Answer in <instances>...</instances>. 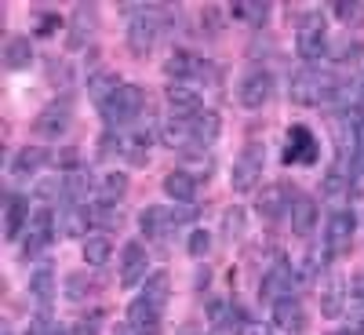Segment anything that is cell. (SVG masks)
Returning <instances> with one entry per match:
<instances>
[{
    "mask_svg": "<svg viewBox=\"0 0 364 335\" xmlns=\"http://www.w3.org/2000/svg\"><path fill=\"white\" fill-rule=\"evenodd\" d=\"M339 91H343V80L324 70V66H306V70H299L288 84V99L295 106H328V102H336L339 99Z\"/></svg>",
    "mask_w": 364,
    "mask_h": 335,
    "instance_id": "cell-1",
    "label": "cell"
},
{
    "mask_svg": "<svg viewBox=\"0 0 364 335\" xmlns=\"http://www.w3.org/2000/svg\"><path fill=\"white\" fill-rule=\"evenodd\" d=\"M142 110H146V91L139 84H120L113 95L99 106V113H102V120L109 124V132H124V128L139 124Z\"/></svg>",
    "mask_w": 364,
    "mask_h": 335,
    "instance_id": "cell-2",
    "label": "cell"
},
{
    "mask_svg": "<svg viewBox=\"0 0 364 335\" xmlns=\"http://www.w3.org/2000/svg\"><path fill=\"white\" fill-rule=\"evenodd\" d=\"M164 4H146L142 11H135L132 26H128V51L135 58H146L149 51H154L161 29H164Z\"/></svg>",
    "mask_w": 364,
    "mask_h": 335,
    "instance_id": "cell-3",
    "label": "cell"
},
{
    "mask_svg": "<svg viewBox=\"0 0 364 335\" xmlns=\"http://www.w3.org/2000/svg\"><path fill=\"white\" fill-rule=\"evenodd\" d=\"M197 211L193 208H161V204H149L139 211V230L149 237V240H168L178 226L193 223Z\"/></svg>",
    "mask_w": 364,
    "mask_h": 335,
    "instance_id": "cell-4",
    "label": "cell"
},
{
    "mask_svg": "<svg viewBox=\"0 0 364 335\" xmlns=\"http://www.w3.org/2000/svg\"><path fill=\"white\" fill-rule=\"evenodd\" d=\"M353 233H357V216L350 208H336L328 216V226H324V252L331 255V259H339V255H346L350 252V245H353Z\"/></svg>",
    "mask_w": 364,
    "mask_h": 335,
    "instance_id": "cell-5",
    "label": "cell"
},
{
    "mask_svg": "<svg viewBox=\"0 0 364 335\" xmlns=\"http://www.w3.org/2000/svg\"><path fill=\"white\" fill-rule=\"evenodd\" d=\"M262 168H266L262 149H259V146H245V154L233 161V171H230L233 193H252L259 182H262Z\"/></svg>",
    "mask_w": 364,
    "mask_h": 335,
    "instance_id": "cell-6",
    "label": "cell"
},
{
    "mask_svg": "<svg viewBox=\"0 0 364 335\" xmlns=\"http://www.w3.org/2000/svg\"><path fill=\"white\" fill-rule=\"evenodd\" d=\"M73 124V102L70 99H55L33 117V132L41 139H63Z\"/></svg>",
    "mask_w": 364,
    "mask_h": 335,
    "instance_id": "cell-7",
    "label": "cell"
},
{
    "mask_svg": "<svg viewBox=\"0 0 364 335\" xmlns=\"http://www.w3.org/2000/svg\"><path fill=\"white\" fill-rule=\"evenodd\" d=\"M55 226H58V219H55L51 208H33L29 226H26V233H22V252H26V255H41L51 240H55Z\"/></svg>",
    "mask_w": 364,
    "mask_h": 335,
    "instance_id": "cell-8",
    "label": "cell"
},
{
    "mask_svg": "<svg viewBox=\"0 0 364 335\" xmlns=\"http://www.w3.org/2000/svg\"><path fill=\"white\" fill-rule=\"evenodd\" d=\"M295 51L306 58V63H321V58L328 55V29H324L321 15L302 18L299 33H295Z\"/></svg>",
    "mask_w": 364,
    "mask_h": 335,
    "instance_id": "cell-9",
    "label": "cell"
},
{
    "mask_svg": "<svg viewBox=\"0 0 364 335\" xmlns=\"http://www.w3.org/2000/svg\"><path fill=\"white\" fill-rule=\"evenodd\" d=\"M273 91H277L273 73L269 70H252V73H245V80L237 84V102L245 110H262L273 99Z\"/></svg>",
    "mask_w": 364,
    "mask_h": 335,
    "instance_id": "cell-10",
    "label": "cell"
},
{
    "mask_svg": "<svg viewBox=\"0 0 364 335\" xmlns=\"http://www.w3.org/2000/svg\"><path fill=\"white\" fill-rule=\"evenodd\" d=\"M208 66H211V63L197 58L193 51L175 48V51L168 55V63H164V73H168V80H171V84H193V80H204V77L211 73Z\"/></svg>",
    "mask_w": 364,
    "mask_h": 335,
    "instance_id": "cell-11",
    "label": "cell"
},
{
    "mask_svg": "<svg viewBox=\"0 0 364 335\" xmlns=\"http://www.w3.org/2000/svg\"><path fill=\"white\" fill-rule=\"evenodd\" d=\"M146 281H149V252L139 240H128L124 252H120V285L135 288V285H146Z\"/></svg>",
    "mask_w": 364,
    "mask_h": 335,
    "instance_id": "cell-12",
    "label": "cell"
},
{
    "mask_svg": "<svg viewBox=\"0 0 364 335\" xmlns=\"http://www.w3.org/2000/svg\"><path fill=\"white\" fill-rule=\"evenodd\" d=\"M295 281H299V273H295L288 262H273V266L262 273V281H259V295L273 307L277 299H288V295H291Z\"/></svg>",
    "mask_w": 364,
    "mask_h": 335,
    "instance_id": "cell-13",
    "label": "cell"
},
{
    "mask_svg": "<svg viewBox=\"0 0 364 335\" xmlns=\"http://www.w3.org/2000/svg\"><path fill=\"white\" fill-rule=\"evenodd\" d=\"M321 154V146L314 139V132L306 124H291L288 139H284V164H314Z\"/></svg>",
    "mask_w": 364,
    "mask_h": 335,
    "instance_id": "cell-14",
    "label": "cell"
},
{
    "mask_svg": "<svg viewBox=\"0 0 364 335\" xmlns=\"http://www.w3.org/2000/svg\"><path fill=\"white\" fill-rule=\"evenodd\" d=\"M168 110H171V117L193 120V117L204 113V99L193 84H171L168 87Z\"/></svg>",
    "mask_w": 364,
    "mask_h": 335,
    "instance_id": "cell-15",
    "label": "cell"
},
{
    "mask_svg": "<svg viewBox=\"0 0 364 335\" xmlns=\"http://www.w3.org/2000/svg\"><path fill=\"white\" fill-rule=\"evenodd\" d=\"M161 321H164V310H157V307H149V302L142 299V295H135L132 299V307H128V328L135 331V335H161Z\"/></svg>",
    "mask_w": 364,
    "mask_h": 335,
    "instance_id": "cell-16",
    "label": "cell"
},
{
    "mask_svg": "<svg viewBox=\"0 0 364 335\" xmlns=\"http://www.w3.org/2000/svg\"><path fill=\"white\" fill-rule=\"evenodd\" d=\"M291 201H295V193L284 186V182L262 186V193H259V216L266 223H277L281 216H288V211H291Z\"/></svg>",
    "mask_w": 364,
    "mask_h": 335,
    "instance_id": "cell-17",
    "label": "cell"
},
{
    "mask_svg": "<svg viewBox=\"0 0 364 335\" xmlns=\"http://www.w3.org/2000/svg\"><path fill=\"white\" fill-rule=\"evenodd\" d=\"M273 328L284 331V335H302L306 331V314H302V302L295 295L273 302Z\"/></svg>",
    "mask_w": 364,
    "mask_h": 335,
    "instance_id": "cell-18",
    "label": "cell"
},
{
    "mask_svg": "<svg viewBox=\"0 0 364 335\" xmlns=\"http://www.w3.org/2000/svg\"><path fill=\"white\" fill-rule=\"evenodd\" d=\"M321 314L324 317H343V310H346V281H343V273H328V277L321 281Z\"/></svg>",
    "mask_w": 364,
    "mask_h": 335,
    "instance_id": "cell-19",
    "label": "cell"
},
{
    "mask_svg": "<svg viewBox=\"0 0 364 335\" xmlns=\"http://www.w3.org/2000/svg\"><path fill=\"white\" fill-rule=\"evenodd\" d=\"M91 226H95V219H91V204H63V211H58V230H63L66 237L87 240Z\"/></svg>",
    "mask_w": 364,
    "mask_h": 335,
    "instance_id": "cell-20",
    "label": "cell"
},
{
    "mask_svg": "<svg viewBox=\"0 0 364 335\" xmlns=\"http://www.w3.org/2000/svg\"><path fill=\"white\" fill-rule=\"evenodd\" d=\"M95 26H99V15H95V4H77L73 8V18H70V48H84L91 41V33H95Z\"/></svg>",
    "mask_w": 364,
    "mask_h": 335,
    "instance_id": "cell-21",
    "label": "cell"
},
{
    "mask_svg": "<svg viewBox=\"0 0 364 335\" xmlns=\"http://www.w3.org/2000/svg\"><path fill=\"white\" fill-rule=\"evenodd\" d=\"M29 201L22 197V193H8V204H4V237L8 240H18L22 233H26V226H29Z\"/></svg>",
    "mask_w": 364,
    "mask_h": 335,
    "instance_id": "cell-22",
    "label": "cell"
},
{
    "mask_svg": "<svg viewBox=\"0 0 364 335\" xmlns=\"http://www.w3.org/2000/svg\"><path fill=\"white\" fill-rule=\"evenodd\" d=\"M29 299L37 302V310H41V314L51 310V302H55V270H51L48 262L29 273Z\"/></svg>",
    "mask_w": 364,
    "mask_h": 335,
    "instance_id": "cell-23",
    "label": "cell"
},
{
    "mask_svg": "<svg viewBox=\"0 0 364 335\" xmlns=\"http://www.w3.org/2000/svg\"><path fill=\"white\" fill-rule=\"evenodd\" d=\"M317 201L314 197H306V193H295V201H291V211H288V219H291V233H299V237H310L314 233V226H317Z\"/></svg>",
    "mask_w": 364,
    "mask_h": 335,
    "instance_id": "cell-24",
    "label": "cell"
},
{
    "mask_svg": "<svg viewBox=\"0 0 364 335\" xmlns=\"http://www.w3.org/2000/svg\"><path fill=\"white\" fill-rule=\"evenodd\" d=\"M161 142L178 149V154H186V149H197L193 142V120H182V117H168L161 124Z\"/></svg>",
    "mask_w": 364,
    "mask_h": 335,
    "instance_id": "cell-25",
    "label": "cell"
},
{
    "mask_svg": "<svg viewBox=\"0 0 364 335\" xmlns=\"http://www.w3.org/2000/svg\"><path fill=\"white\" fill-rule=\"evenodd\" d=\"M164 193H168L171 201H178V204H190V201L197 197V175L186 171V168L168 171V175H164Z\"/></svg>",
    "mask_w": 364,
    "mask_h": 335,
    "instance_id": "cell-26",
    "label": "cell"
},
{
    "mask_svg": "<svg viewBox=\"0 0 364 335\" xmlns=\"http://www.w3.org/2000/svg\"><path fill=\"white\" fill-rule=\"evenodd\" d=\"M117 87H120V77H117L113 70H106V66H91V70H87V95L95 99L99 106L113 95Z\"/></svg>",
    "mask_w": 364,
    "mask_h": 335,
    "instance_id": "cell-27",
    "label": "cell"
},
{
    "mask_svg": "<svg viewBox=\"0 0 364 335\" xmlns=\"http://www.w3.org/2000/svg\"><path fill=\"white\" fill-rule=\"evenodd\" d=\"M80 255H84V262H87L91 270H102V266L113 259V240H109L106 233H91L84 245H80Z\"/></svg>",
    "mask_w": 364,
    "mask_h": 335,
    "instance_id": "cell-28",
    "label": "cell"
},
{
    "mask_svg": "<svg viewBox=\"0 0 364 335\" xmlns=\"http://www.w3.org/2000/svg\"><path fill=\"white\" fill-rule=\"evenodd\" d=\"M226 8H230V18H237V22L266 26V18H269V8H273V4H266V0H233V4H226Z\"/></svg>",
    "mask_w": 364,
    "mask_h": 335,
    "instance_id": "cell-29",
    "label": "cell"
},
{
    "mask_svg": "<svg viewBox=\"0 0 364 335\" xmlns=\"http://www.w3.org/2000/svg\"><path fill=\"white\" fill-rule=\"evenodd\" d=\"M44 164H48V154H44V149L22 146L18 154H15V161H11V175H15V179H29V175H37Z\"/></svg>",
    "mask_w": 364,
    "mask_h": 335,
    "instance_id": "cell-30",
    "label": "cell"
},
{
    "mask_svg": "<svg viewBox=\"0 0 364 335\" xmlns=\"http://www.w3.org/2000/svg\"><path fill=\"white\" fill-rule=\"evenodd\" d=\"M124 193H128V175L124 171H109L95 182V201L99 204H117Z\"/></svg>",
    "mask_w": 364,
    "mask_h": 335,
    "instance_id": "cell-31",
    "label": "cell"
},
{
    "mask_svg": "<svg viewBox=\"0 0 364 335\" xmlns=\"http://www.w3.org/2000/svg\"><path fill=\"white\" fill-rule=\"evenodd\" d=\"M29 63H33V44H29V37H8L4 66L8 70H29Z\"/></svg>",
    "mask_w": 364,
    "mask_h": 335,
    "instance_id": "cell-32",
    "label": "cell"
},
{
    "mask_svg": "<svg viewBox=\"0 0 364 335\" xmlns=\"http://www.w3.org/2000/svg\"><path fill=\"white\" fill-rule=\"evenodd\" d=\"M219 139V113L215 110H204L200 117H193V142H197V149H204V146H211Z\"/></svg>",
    "mask_w": 364,
    "mask_h": 335,
    "instance_id": "cell-33",
    "label": "cell"
},
{
    "mask_svg": "<svg viewBox=\"0 0 364 335\" xmlns=\"http://www.w3.org/2000/svg\"><path fill=\"white\" fill-rule=\"evenodd\" d=\"M168 292H171V281H168V273H149V281L142 285V299L149 302V307H157V310H164L168 307Z\"/></svg>",
    "mask_w": 364,
    "mask_h": 335,
    "instance_id": "cell-34",
    "label": "cell"
},
{
    "mask_svg": "<svg viewBox=\"0 0 364 335\" xmlns=\"http://www.w3.org/2000/svg\"><path fill=\"white\" fill-rule=\"evenodd\" d=\"M95 295H99V285L91 277H84V273H73V277L66 281V299L70 302H84V299H95Z\"/></svg>",
    "mask_w": 364,
    "mask_h": 335,
    "instance_id": "cell-35",
    "label": "cell"
},
{
    "mask_svg": "<svg viewBox=\"0 0 364 335\" xmlns=\"http://www.w3.org/2000/svg\"><path fill=\"white\" fill-rule=\"evenodd\" d=\"M91 219H95L99 230H120V223H124L117 204H91Z\"/></svg>",
    "mask_w": 364,
    "mask_h": 335,
    "instance_id": "cell-36",
    "label": "cell"
},
{
    "mask_svg": "<svg viewBox=\"0 0 364 335\" xmlns=\"http://www.w3.org/2000/svg\"><path fill=\"white\" fill-rule=\"evenodd\" d=\"M223 233L226 240H240L245 237V208H230L223 216Z\"/></svg>",
    "mask_w": 364,
    "mask_h": 335,
    "instance_id": "cell-37",
    "label": "cell"
},
{
    "mask_svg": "<svg viewBox=\"0 0 364 335\" xmlns=\"http://www.w3.org/2000/svg\"><path fill=\"white\" fill-rule=\"evenodd\" d=\"M186 252H190L193 259H204V255L211 252V233H208V230H193V233H190Z\"/></svg>",
    "mask_w": 364,
    "mask_h": 335,
    "instance_id": "cell-38",
    "label": "cell"
},
{
    "mask_svg": "<svg viewBox=\"0 0 364 335\" xmlns=\"http://www.w3.org/2000/svg\"><path fill=\"white\" fill-rule=\"evenodd\" d=\"M29 335H70V328L58 324V321H48V314H41L33 321V331H29Z\"/></svg>",
    "mask_w": 364,
    "mask_h": 335,
    "instance_id": "cell-39",
    "label": "cell"
},
{
    "mask_svg": "<svg viewBox=\"0 0 364 335\" xmlns=\"http://www.w3.org/2000/svg\"><path fill=\"white\" fill-rule=\"evenodd\" d=\"M237 335H273V328L262 324V321H245V324L237 328Z\"/></svg>",
    "mask_w": 364,
    "mask_h": 335,
    "instance_id": "cell-40",
    "label": "cell"
},
{
    "mask_svg": "<svg viewBox=\"0 0 364 335\" xmlns=\"http://www.w3.org/2000/svg\"><path fill=\"white\" fill-rule=\"evenodd\" d=\"M70 335H99V317H91V321H77Z\"/></svg>",
    "mask_w": 364,
    "mask_h": 335,
    "instance_id": "cell-41",
    "label": "cell"
},
{
    "mask_svg": "<svg viewBox=\"0 0 364 335\" xmlns=\"http://www.w3.org/2000/svg\"><path fill=\"white\" fill-rule=\"evenodd\" d=\"M331 8H336V15H339L343 22H350V18H357V8H360V4H346V0H339V4H331Z\"/></svg>",
    "mask_w": 364,
    "mask_h": 335,
    "instance_id": "cell-42",
    "label": "cell"
},
{
    "mask_svg": "<svg viewBox=\"0 0 364 335\" xmlns=\"http://www.w3.org/2000/svg\"><path fill=\"white\" fill-rule=\"evenodd\" d=\"M113 335H135V331H132L128 324H120V328H113Z\"/></svg>",
    "mask_w": 364,
    "mask_h": 335,
    "instance_id": "cell-43",
    "label": "cell"
},
{
    "mask_svg": "<svg viewBox=\"0 0 364 335\" xmlns=\"http://www.w3.org/2000/svg\"><path fill=\"white\" fill-rule=\"evenodd\" d=\"M353 331H364V314H360V317L353 321Z\"/></svg>",
    "mask_w": 364,
    "mask_h": 335,
    "instance_id": "cell-44",
    "label": "cell"
},
{
    "mask_svg": "<svg viewBox=\"0 0 364 335\" xmlns=\"http://www.w3.org/2000/svg\"><path fill=\"white\" fill-rule=\"evenodd\" d=\"M360 302H364V285H360Z\"/></svg>",
    "mask_w": 364,
    "mask_h": 335,
    "instance_id": "cell-45",
    "label": "cell"
},
{
    "mask_svg": "<svg viewBox=\"0 0 364 335\" xmlns=\"http://www.w3.org/2000/svg\"><path fill=\"white\" fill-rule=\"evenodd\" d=\"M336 335H350V331H336Z\"/></svg>",
    "mask_w": 364,
    "mask_h": 335,
    "instance_id": "cell-46",
    "label": "cell"
},
{
    "mask_svg": "<svg viewBox=\"0 0 364 335\" xmlns=\"http://www.w3.org/2000/svg\"><path fill=\"white\" fill-rule=\"evenodd\" d=\"M4 335H11V331H4Z\"/></svg>",
    "mask_w": 364,
    "mask_h": 335,
    "instance_id": "cell-47",
    "label": "cell"
}]
</instances>
